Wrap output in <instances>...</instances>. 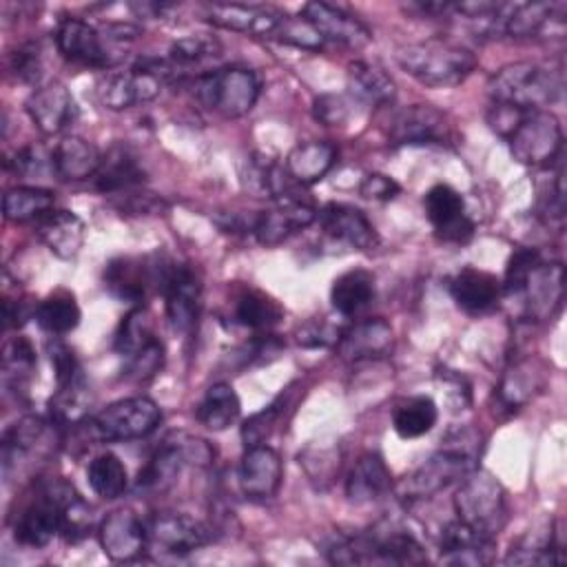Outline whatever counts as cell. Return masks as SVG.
<instances>
[{
	"label": "cell",
	"instance_id": "cell-40",
	"mask_svg": "<svg viewBox=\"0 0 567 567\" xmlns=\"http://www.w3.org/2000/svg\"><path fill=\"white\" fill-rule=\"evenodd\" d=\"M235 321L250 330H270L284 317L281 306L266 292L246 288L235 299Z\"/></svg>",
	"mask_w": 567,
	"mask_h": 567
},
{
	"label": "cell",
	"instance_id": "cell-1",
	"mask_svg": "<svg viewBox=\"0 0 567 567\" xmlns=\"http://www.w3.org/2000/svg\"><path fill=\"white\" fill-rule=\"evenodd\" d=\"M481 456V434L472 427H456L452 430L441 447L412 474H408L396 492L403 501H423L452 483H461L467 476Z\"/></svg>",
	"mask_w": 567,
	"mask_h": 567
},
{
	"label": "cell",
	"instance_id": "cell-57",
	"mask_svg": "<svg viewBox=\"0 0 567 567\" xmlns=\"http://www.w3.org/2000/svg\"><path fill=\"white\" fill-rule=\"evenodd\" d=\"M117 197H120V204H117L120 210L135 213V215H140V213H157V210L164 208V202L159 197L151 195V193H133V190H128V193H120Z\"/></svg>",
	"mask_w": 567,
	"mask_h": 567
},
{
	"label": "cell",
	"instance_id": "cell-24",
	"mask_svg": "<svg viewBox=\"0 0 567 567\" xmlns=\"http://www.w3.org/2000/svg\"><path fill=\"white\" fill-rule=\"evenodd\" d=\"M281 483V458L266 443L246 447L239 463V487L252 501H268Z\"/></svg>",
	"mask_w": 567,
	"mask_h": 567
},
{
	"label": "cell",
	"instance_id": "cell-53",
	"mask_svg": "<svg viewBox=\"0 0 567 567\" xmlns=\"http://www.w3.org/2000/svg\"><path fill=\"white\" fill-rule=\"evenodd\" d=\"M91 529V507L80 498V494L64 507L62 512V525H60V534L75 543L80 538H84Z\"/></svg>",
	"mask_w": 567,
	"mask_h": 567
},
{
	"label": "cell",
	"instance_id": "cell-41",
	"mask_svg": "<svg viewBox=\"0 0 567 567\" xmlns=\"http://www.w3.org/2000/svg\"><path fill=\"white\" fill-rule=\"evenodd\" d=\"M55 195L38 186H16L9 188L2 197V213L9 221H31L40 219L53 208Z\"/></svg>",
	"mask_w": 567,
	"mask_h": 567
},
{
	"label": "cell",
	"instance_id": "cell-30",
	"mask_svg": "<svg viewBox=\"0 0 567 567\" xmlns=\"http://www.w3.org/2000/svg\"><path fill=\"white\" fill-rule=\"evenodd\" d=\"M450 295L461 310L470 315H478L489 310L498 301L501 281L487 270L463 268L452 277Z\"/></svg>",
	"mask_w": 567,
	"mask_h": 567
},
{
	"label": "cell",
	"instance_id": "cell-27",
	"mask_svg": "<svg viewBox=\"0 0 567 567\" xmlns=\"http://www.w3.org/2000/svg\"><path fill=\"white\" fill-rule=\"evenodd\" d=\"M146 173L137 155L126 144H113L100 159V168L93 177L95 188L104 195H120L144 184Z\"/></svg>",
	"mask_w": 567,
	"mask_h": 567
},
{
	"label": "cell",
	"instance_id": "cell-33",
	"mask_svg": "<svg viewBox=\"0 0 567 567\" xmlns=\"http://www.w3.org/2000/svg\"><path fill=\"white\" fill-rule=\"evenodd\" d=\"M334 162H337L334 144L326 140H312V142L297 144L286 155L284 166L295 184L308 186L323 179L326 173L334 166Z\"/></svg>",
	"mask_w": 567,
	"mask_h": 567
},
{
	"label": "cell",
	"instance_id": "cell-8",
	"mask_svg": "<svg viewBox=\"0 0 567 567\" xmlns=\"http://www.w3.org/2000/svg\"><path fill=\"white\" fill-rule=\"evenodd\" d=\"M193 95L224 117H241L259 97V78L244 66L217 69L193 80Z\"/></svg>",
	"mask_w": 567,
	"mask_h": 567
},
{
	"label": "cell",
	"instance_id": "cell-59",
	"mask_svg": "<svg viewBox=\"0 0 567 567\" xmlns=\"http://www.w3.org/2000/svg\"><path fill=\"white\" fill-rule=\"evenodd\" d=\"M29 315H31V312H29V308H27L24 301L4 297V301H2V323H4L7 330L22 326V323L29 319Z\"/></svg>",
	"mask_w": 567,
	"mask_h": 567
},
{
	"label": "cell",
	"instance_id": "cell-39",
	"mask_svg": "<svg viewBox=\"0 0 567 567\" xmlns=\"http://www.w3.org/2000/svg\"><path fill=\"white\" fill-rule=\"evenodd\" d=\"M439 419L436 403L425 396H410L392 410V427L401 439H419L427 434Z\"/></svg>",
	"mask_w": 567,
	"mask_h": 567
},
{
	"label": "cell",
	"instance_id": "cell-56",
	"mask_svg": "<svg viewBox=\"0 0 567 567\" xmlns=\"http://www.w3.org/2000/svg\"><path fill=\"white\" fill-rule=\"evenodd\" d=\"M399 190H401V186L383 173H370L359 184L361 197L372 199V202H390L399 195Z\"/></svg>",
	"mask_w": 567,
	"mask_h": 567
},
{
	"label": "cell",
	"instance_id": "cell-13",
	"mask_svg": "<svg viewBox=\"0 0 567 567\" xmlns=\"http://www.w3.org/2000/svg\"><path fill=\"white\" fill-rule=\"evenodd\" d=\"M210 540V529L188 514L162 512L146 523V549L159 556H186Z\"/></svg>",
	"mask_w": 567,
	"mask_h": 567
},
{
	"label": "cell",
	"instance_id": "cell-43",
	"mask_svg": "<svg viewBox=\"0 0 567 567\" xmlns=\"http://www.w3.org/2000/svg\"><path fill=\"white\" fill-rule=\"evenodd\" d=\"M540 388V372L534 370L532 361H518L514 368H509L503 374L501 388H498V399L505 408L516 410L518 405L527 403L534 394V390Z\"/></svg>",
	"mask_w": 567,
	"mask_h": 567
},
{
	"label": "cell",
	"instance_id": "cell-29",
	"mask_svg": "<svg viewBox=\"0 0 567 567\" xmlns=\"http://www.w3.org/2000/svg\"><path fill=\"white\" fill-rule=\"evenodd\" d=\"M563 2H514L509 7L503 33L512 38H538L563 31Z\"/></svg>",
	"mask_w": 567,
	"mask_h": 567
},
{
	"label": "cell",
	"instance_id": "cell-45",
	"mask_svg": "<svg viewBox=\"0 0 567 567\" xmlns=\"http://www.w3.org/2000/svg\"><path fill=\"white\" fill-rule=\"evenodd\" d=\"M221 53V44L210 35H186L171 44L168 60L182 69L188 64H197L208 58H217Z\"/></svg>",
	"mask_w": 567,
	"mask_h": 567
},
{
	"label": "cell",
	"instance_id": "cell-34",
	"mask_svg": "<svg viewBox=\"0 0 567 567\" xmlns=\"http://www.w3.org/2000/svg\"><path fill=\"white\" fill-rule=\"evenodd\" d=\"M392 485V474L381 454L368 452L359 456L346 478V494L354 503H368L383 496Z\"/></svg>",
	"mask_w": 567,
	"mask_h": 567
},
{
	"label": "cell",
	"instance_id": "cell-20",
	"mask_svg": "<svg viewBox=\"0 0 567 567\" xmlns=\"http://www.w3.org/2000/svg\"><path fill=\"white\" fill-rule=\"evenodd\" d=\"M394 144L416 146V144H443L450 135L445 115L430 104H412L401 109L388 131Z\"/></svg>",
	"mask_w": 567,
	"mask_h": 567
},
{
	"label": "cell",
	"instance_id": "cell-16",
	"mask_svg": "<svg viewBox=\"0 0 567 567\" xmlns=\"http://www.w3.org/2000/svg\"><path fill=\"white\" fill-rule=\"evenodd\" d=\"M423 210L441 241L463 244L474 233V224L465 213L463 195L447 184H436L425 193Z\"/></svg>",
	"mask_w": 567,
	"mask_h": 567
},
{
	"label": "cell",
	"instance_id": "cell-5",
	"mask_svg": "<svg viewBox=\"0 0 567 567\" xmlns=\"http://www.w3.org/2000/svg\"><path fill=\"white\" fill-rule=\"evenodd\" d=\"M454 509L458 520L489 538H496L507 523L505 489L487 470L474 467L461 478L454 494Z\"/></svg>",
	"mask_w": 567,
	"mask_h": 567
},
{
	"label": "cell",
	"instance_id": "cell-21",
	"mask_svg": "<svg viewBox=\"0 0 567 567\" xmlns=\"http://www.w3.org/2000/svg\"><path fill=\"white\" fill-rule=\"evenodd\" d=\"M301 13L323 38V42L330 40L350 49H361L372 40L370 29L361 20L328 2H306Z\"/></svg>",
	"mask_w": 567,
	"mask_h": 567
},
{
	"label": "cell",
	"instance_id": "cell-17",
	"mask_svg": "<svg viewBox=\"0 0 567 567\" xmlns=\"http://www.w3.org/2000/svg\"><path fill=\"white\" fill-rule=\"evenodd\" d=\"M286 13L261 4L241 2H213L206 7V20L219 29L250 33L259 38H272Z\"/></svg>",
	"mask_w": 567,
	"mask_h": 567
},
{
	"label": "cell",
	"instance_id": "cell-36",
	"mask_svg": "<svg viewBox=\"0 0 567 567\" xmlns=\"http://www.w3.org/2000/svg\"><path fill=\"white\" fill-rule=\"evenodd\" d=\"M239 410H241V403L237 392L228 383H215L206 390L204 399L195 410V416L206 430L221 432L237 421Z\"/></svg>",
	"mask_w": 567,
	"mask_h": 567
},
{
	"label": "cell",
	"instance_id": "cell-47",
	"mask_svg": "<svg viewBox=\"0 0 567 567\" xmlns=\"http://www.w3.org/2000/svg\"><path fill=\"white\" fill-rule=\"evenodd\" d=\"M33 365H35V352L24 337H18V339H11L4 343L2 372H4L7 383L16 381L20 385V381L29 377Z\"/></svg>",
	"mask_w": 567,
	"mask_h": 567
},
{
	"label": "cell",
	"instance_id": "cell-12",
	"mask_svg": "<svg viewBox=\"0 0 567 567\" xmlns=\"http://www.w3.org/2000/svg\"><path fill=\"white\" fill-rule=\"evenodd\" d=\"M168 259L117 257L104 268V288L120 301L140 306L151 290H162Z\"/></svg>",
	"mask_w": 567,
	"mask_h": 567
},
{
	"label": "cell",
	"instance_id": "cell-54",
	"mask_svg": "<svg viewBox=\"0 0 567 567\" xmlns=\"http://www.w3.org/2000/svg\"><path fill=\"white\" fill-rule=\"evenodd\" d=\"M341 330L323 319H310L297 328V343L303 348H328L337 343Z\"/></svg>",
	"mask_w": 567,
	"mask_h": 567
},
{
	"label": "cell",
	"instance_id": "cell-37",
	"mask_svg": "<svg viewBox=\"0 0 567 567\" xmlns=\"http://www.w3.org/2000/svg\"><path fill=\"white\" fill-rule=\"evenodd\" d=\"M348 80H350L352 95L359 102L383 106L394 100L396 91H394L392 78L374 64L352 62L348 69Z\"/></svg>",
	"mask_w": 567,
	"mask_h": 567
},
{
	"label": "cell",
	"instance_id": "cell-18",
	"mask_svg": "<svg viewBox=\"0 0 567 567\" xmlns=\"http://www.w3.org/2000/svg\"><path fill=\"white\" fill-rule=\"evenodd\" d=\"M27 113L44 135H58L75 122L78 104L62 82L51 80L29 95Z\"/></svg>",
	"mask_w": 567,
	"mask_h": 567
},
{
	"label": "cell",
	"instance_id": "cell-25",
	"mask_svg": "<svg viewBox=\"0 0 567 567\" xmlns=\"http://www.w3.org/2000/svg\"><path fill=\"white\" fill-rule=\"evenodd\" d=\"M337 346H339L341 359L350 363L383 359L385 354H390L394 346V330L381 317L365 319L343 330Z\"/></svg>",
	"mask_w": 567,
	"mask_h": 567
},
{
	"label": "cell",
	"instance_id": "cell-3",
	"mask_svg": "<svg viewBox=\"0 0 567 567\" xmlns=\"http://www.w3.org/2000/svg\"><path fill=\"white\" fill-rule=\"evenodd\" d=\"M560 71L538 62L507 64L487 82V93L494 104L514 106L518 111H543V106L560 97Z\"/></svg>",
	"mask_w": 567,
	"mask_h": 567
},
{
	"label": "cell",
	"instance_id": "cell-48",
	"mask_svg": "<svg viewBox=\"0 0 567 567\" xmlns=\"http://www.w3.org/2000/svg\"><path fill=\"white\" fill-rule=\"evenodd\" d=\"M162 365H164V346L157 339H153L148 346H144L142 350H137L126 359L124 377L131 381H146L155 377L162 370Z\"/></svg>",
	"mask_w": 567,
	"mask_h": 567
},
{
	"label": "cell",
	"instance_id": "cell-11",
	"mask_svg": "<svg viewBox=\"0 0 567 567\" xmlns=\"http://www.w3.org/2000/svg\"><path fill=\"white\" fill-rule=\"evenodd\" d=\"M55 44L64 60L82 66L109 69L117 64L124 55L117 51V40H113L106 29H97L80 18H66L55 31Z\"/></svg>",
	"mask_w": 567,
	"mask_h": 567
},
{
	"label": "cell",
	"instance_id": "cell-6",
	"mask_svg": "<svg viewBox=\"0 0 567 567\" xmlns=\"http://www.w3.org/2000/svg\"><path fill=\"white\" fill-rule=\"evenodd\" d=\"M78 496L73 485L49 481L35 487V494L13 516V538L24 547H44L60 534L62 512Z\"/></svg>",
	"mask_w": 567,
	"mask_h": 567
},
{
	"label": "cell",
	"instance_id": "cell-51",
	"mask_svg": "<svg viewBox=\"0 0 567 567\" xmlns=\"http://www.w3.org/2000/svg\"><path fill=\"white\" fill-rule=\"evenodd\" d=\"M49 359L55 372V383L58 388H66V385H75L82 383V368L73 354V350H69L64 343H51L49 346Z\"/></svg>",
	"mask_w": 567,
	"mask_h": 567
},
{
	"label": "cell",
	"instance_id": "cell-35",
	"mask_svg": "<svg viewBox=\"0 0 567 567\" xmlns=\"http://www.w3.org/2000/svg\"><path fill=\"white\" fill-rule=\"evenodd\" d=\"M372 297H374V275L363 268H354L339 275L330 288L332 308L343 317H352L359 310H363L372 301Z\"/></svg>",
	"mask_w": 567,
	"mask_h": 567
},
{
	"label": "cell",
	"instance_id": "cell-50",
	"mask_svg": "<svg viewBox=\"0 0 567 567\" xmlns=\"http://www.w3.org/2000/svg\"><path fill=\"white\" fill-rule=\"evenodd\" d=\"M277 419H279V401L270 403L261 412H255L250 419H246L244 425H241V441H244V445L252 447V445L266 443V439L275 430Z\"/></svg>",
	"mask_w": 567,
	"mask_h": 567
},
{
	"label": "cell",
	"instance_id": "cell-14",
	"mask_svg": "<svg viewBox=\"0 0 567 567\" xmlns=\"http://www.w3.org/2000/svg\"><path fill=\"white\" fill-rule=\"evenodd\" d=\"M523 301V312L532 321L551 319L563 306L565 297V268L560 261L538 259L525 275L518 292L514 295Z\"/></svg>",
	"mask_w": 567,
	"mask_h": 567
},
{
	"label": "cell",
	"instance_id": "cell-52",
	"mask_svg": "<svg viewBox=\"0 0 567 567\" xmlns=\"http://www.w3.org/2000/svg\"><path fill=\"white\" fill-rule=\"evenodd\" d=\"M350 100L341 93H323L312 102V115L326 126H341L350 117Z\"/></svg>",
	"mask_w": 567,
	"mask_h": 567
},
{
	"label": "cell",
	"instance_id": "cell-26",
	"mask_svg": "<svg viewBox=\"0 0 567 567\" xmlns=\"http://www.w3.org/2000/svg\"><path fill=\"white\" fill-rule=\"evenodd\" d=\"M323 233L354 250H370L377 244V233L370 219L350 204H326L317 215Z\"/></svg>",
	"mask_w": 567,
	"mask_h": 567
},
{
	"label": "cell",
	"instance_id": "cell-4",
	"mask_svg": "<svg viewBox=\"0 0 567 567\" xmlns=\"http://www.w3.org/2000/svg\"><path fill=\"white\" fill-rule=\"evenodd\" d=\"M168 58H140L131 69L106 73L97 82V100L111 111H124L159 95L162 86L177 78Z\"/></svg>",
	"mask_w": 567,
	"mask_h": 567
},
{
	"label": "cell",
	"instance_id": "cell-7",
	"mask_svg": "<svg viewBox=\"0 0 567 567\" xmlns=\"http://www.w3.org/2000/svg\"><path fill=\"white\" fill-rule=\"evenodd\" d=\"M213 450L206 441L186 434L171 436L157 447L148 463L140 470L135 481V492L144 496L164 494L171 489L186 465H208L213 461Z\"/></svg>",
	"mask_w": 567,
	"mask_h": 567
},
{
	"label": "cell",
	"instance_id": "cell-22",
	"mask_svg": "<svg viewBox=\"0 0 567 567\" xmlns=\"http://www.w3.org/2000/svg\"><path fill=\"white\" fill-rule=\"evenodd\" d=\"M317 210L299 199H281L275 208L255 215L252 235L261 246H277L317 219Z\"/></svg>",
	"mask_w": 567,
	"mask_h": 567
},
{
	"label": "cell",
	"instance_id": "cell-49",
	"mask_svg": "<svg viewBox=\"0 0 567 567\" xmlns=\"http://www.w3.org/2000/svg\"><path fill=\"white\" fill-rule=\"evenodd\" d=\"M272 38L299 49H310V51H317L323 47V38L315 31V27L303 16L301 18L286 16Z\"/></svg>",
	"mask_w": 567,
	"mask_h": 567
},
{
	"label": "cell",
	"instance_id": "cell-15",
	"mask_svg": "<svg viewBox=\"0 0 567 567\" xmlns=\"http://www.w3.org/2000/svg\"><path fill=\"white\" fill-rule=\"evenodd\" d=\"M166 299V317L175 332H188L199 312L202 299V281L190 264L166 261L162 290Z\"/></svg>",
	"mask_w": 567,
	"mask_h": 567
},
{
	"label": "cell",
	"instance_id": "cell-19",
	"mask_svg": "<svg viewBox=\"0 0 567 567\" xmlns=\"http://www.w3.org/2000/svg\"><path fill=\"white\" fill-rule=\"evenodd\" d=\"M97 538L111 560L128 563L146 551V523L131 509H115L100 523Z\"/></svg>",
	"mask_w": 567,
	"mask_h": 567
},
{
	"label": "cell",
	"instance_id": "cell-9",
	"mask_svg": "<svg viewBox=\"0 0 567 567\" xmlns=\"http://www.w3.org/2000/svg\"><path fill=\"white\" fill-rule=\"evenodd\" d=\"M516 162L545 168L560 157L563 126L549 111H527L507 137Z\"/></svg>",
	"mask_w": 567,
	"mask_h": 567
},
{
	"label": "cell",
	"instance_id": "cell-46",
	"mask_svg": "<svg viewBox=\"0 0 567 567\" xmlns=\"http://www.w3.org/2000/svg\"><path fill=\"white\" fill-rule=\"evenodd\" d=\"M507 565H558L563 563L560 549L547 538H525L520 545L512 547L505 558Z\"/></svg>",
	"mask_w": 567,
	"mask_h": 567
},
{
	"label": "cell",
	"instance_id": "cell-58",
	"mask_svg": "<svg viewBox=\"0 0 567 567\" xmlns=\"http://www.w3.org/2000/svg\"><path fill=\"white\" fill-rule=\"evenodd\" d=\"M40 164H42V155L33 146H24V148L16 151L9 159H4V166L9 171H13L16 175H31L40 168Z\"/></svg>",
	"mask_w": 567,
	"mask_h": 567
},
{
	"label": "cell",
	"instance_id": "cell-23",
	"mask_svg": "<svg viewBox=\"0 0 567 567\" xmlns=\"http://www.w3.org/2000/svg\"><path fill=\"white\" fill-rule=\"evenodd\" d=\"M439 558L445 565H487L494 560V538L456 518L441 529Z\"/></svg>",
	"mask_w": 567,
	"mask_h": 567
},
{
	"label": "cell",
	"instance_id": "cell-2",
	"mask_svg": "<svg viewBox=\"0 0 567 567\" xmlns=\"http://www.w3.org/2000/svg\"><path fill=\"white\" fill-rule=\"evenodd\" d=\"M396 62L423 86L447 89L461 84L474 71L476 55L452 40L427 38L403 47L396 53Z\"/></svg>",
	"mask_w": 567,
	"mask_h": 567
},
{
	"label": "cell",
	"instance_id": "cell-55",
	"mask_svg": "<svg viewBox=\"0 0 567 567\" xmlns=\"http://www.w3.org/2000/svg\"><path fill=\"white\" fill-rule=\"evenodd\" d=\"M9 69L22 82H35L42 73L40 49L35 44H22L9 55Z\"/></svg>",
	"mask_w": 567,
	"mask_h": 567
},
{
	"label": "cell",
	"instance_id": "cell-42",
	"mask_svg": "<svg viewBox=\"0 0 567 567\" xmlns=\"http://www.w3.org/2000/svg\"><path fill=\"white\" fill-rule=\"evenodd\" d=\"M86 481L97 496L113 501L126 492L128 472L120 456H115L113 452H102L89 463Z\"/></svg>",
	"mask_w": 567,
	"mask_h": 567
},
{
	"label": "cell",
	"instance_id": "cell-31",
	"mask_svg": "<svg viewBox=\"0 0 567 567\" xmlns=\"http://www.w3.org/2000/svg\"><path fill=\"white\" fill-rule=\"evenodd\" d=\"M100 159V151L78 135L62 137L51 151V168L64 182H82L95 177Z\"/></svg>",
	"mask_w": 567,
	"mask_h": 567
},
{
	"label": "cell",
	"instance_id": "cell-28",
	"mask_svg": "<svg viewBox=\"0 0 567 567\" xmlns=\"http://www.w3.org/2000/svg\"><path fill=\"white\" fill-rule=\"evenodd\" d=\"M35 233L58 259H73L84 244L86 228L75 213L51 208L35 221Z\"/></svg>",
	"mask_w": 567,
	"mask_h": 567
},
{
	"label": "cell",
	"instance_id": "cell-32",
	"mask_svg": "<svg viewBox=\"0 0 567 567\" xmlns=\"http://www.w3.org/2000/svg\"><path fill=\"white\" fill-rule=\"evenodd\" d=\"M241 184L244 188L252 195V197H270V199H295L288 197L290 195V184L292 177L288 175L286 166L277 164L275 159L261 155V153H252L244 168H241Z\"/></svg>",
	"mask_w": 567,
	"mask_h": 567
},
{
	"label": "cell",
	"instance_id": "cell-38",
	"mask_svg": "<svg viewBox=\"0 0 567 567\" xmlns=\"http://www.w3.org/2000/svg\"><path fill=\"white\" fill-rule=\"evenodd\" d=\"M80 306L75 297L66 290H55L47 299H42L35 310V323L49 334H66L78 328L80 323Z\"/></svg>",
	"mask_w": 567,
	"mask_h": 567
},
{
	"label": "cell",
	"instance_id": "cell-44",
	"mask_svg": "<svg viewBox=\"0 0 567 567\" xmlns=\"http://www.w3.org/2000/svg\"><path fill=\"white\" fill-rule=\"evenodd\" d=\"M153 321H151V315L142 308V306H135L120 323L117 332H115V350L122 354V357H131L135 354L137 350H142L144 346H148L153 341Z\"/></svg>",
	"mask_w": 567,
	"mask_h": 567
},
{
	"label": "cell",
	"instance_id": "cell-10",
	"mask_svg": "<svg viewBox=\"0 0 567 567\" xmlns=\"http://www.w3.org/2000/svg\"><path fill=\"white\" fill-rule=\"evenodd\" d=\"M162 421L159 405L148 396L120 399L100 410L89 427L100 441H131L151 434Z\"/></svg>",
	"mask_w": 567,
	"mask_h": 567
}]
</instances>
